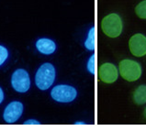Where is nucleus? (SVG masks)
Instances as JSON below:
<instances>
[{"label":"nucleus","mask_w":146,"mask_h":131,"mask_svg":"<svg viewBox=\"0 0 146 131\" xmlns=\"http://www.w3.org/2000/svg\"><path fill=\"white\" fill-rule=\"evenodd\" d=\"M132 98L134 103L138 105H143L146 104V85L141 84L136 88L133 92Z\"/></svg>","instance_id":"9d476101"},{"label":"nucleus","mask_w":146,"mask_h":131,"mask_svg":"<svg viewBox=\"0 0 146 131\" xmlns=\"http://www.w3.org/2000/svg\"><path fill=\"white\" fill-rule=\"evenodd\" d=\"M40 123L39 121L34 120V119H29L24 122V125H40Z\"/></svg>","instance_id":"2eb2a0df"},{"label":"nucleus","mask_w":146,"mask_h":131,"mask_svg":"<svg viewBox=\"0 0 146 131\" xmlns=\"http://www.w3.org/2000/svg\"><path fill=\"white\" fill-rule=\"evenodd\" d=\"M11 85L19 93H26L31 87V79L28 71L24 69L16 70L11 76Z\"/></svg>","instance_id":"39448f33"},{"label":"nucleus","mask_w":146,"mask_h":131,"mask_svg":"<svg viewBox=\"0 0 146 131\" xmlns=\"http://www.w3.org/2000/svg\"><path fill=\"white\" fill-rule=\"evenodd\" d=\"M101 28L106 36L112 39L118 38L122 32V19L116 13L108 15L101 21Z\"/></svg>","instance_id":"f03ea898"},{"label":"nucleus","mask_w":146,"mask_h":131,"mask_svg":"<svg viewBox=\"0 0 146 131\" xmlns=\"http://www.w3.org/2000/svg\"><path fill=\"white\" fill-rule=\"evenodd\" d=\"M36 48L40 53L45 55H50L53 53L56 50V44L53 40L47 39V38H41L36 42Z\"/></svg>","instance_id":"1a4fd4ad"},{"label":"nucleus","mask_w":146,"mask_h":131,"mask_svg":"<svg viewBox=\"0 0 146 131\" xmlns=\"http://www.w3.org/2000/svg\"><path fill=\"white\" fill-rule=\"evenodd\" d=\"M135 13L140 19H146V0L140 2L135 7Z\"/></svg>","instance_id":"f8f14e48"},{"label":"nucleus","mask_w":146,"mask_h":131,"mask_svg":"<svg viewBox=\"0 0 146 131\" xmlns=\"http://www.w3.org/2000/svg\"><path fill=\"white\" fill-rule=\"evenodd\" d=\"M129 48L133 56L143 57L146 55V36L141 33L133 35L129 40Z\"/></svg>","instance_id":"423d86ee"},{"label":"nucleus","mask_w":146,"mask_h":131,"mask_svg":"<svg viewBox=\"0 0 146 131\" xmlns=\"http://www.w3.org/2000/svg\"><path fill=\"white\" fill-rule=\"evenodd\" d=\"M143 116H144V117L146 118V107L144 108V111H143Z\"/></svg>","instance_id":"a211bd4d"},{"label":"nucleus","mask_w":146,"mask_h":131,"mask_svg":"<svg viewBox=\"0 0 146 131\" xmlns=\"http://www.w3.org/2000/svg\"><path fill=\"white\" fill-rule=\"evenodd\" d=\"M55 80V68L52 63H43L38 69L35 75V83L40 90H47L52 85Z\"/></svg>","instance_id":"f257e3e1"},{"label":"nucleus","mask_w":146,"mask_h":131,"mask_svg":"<svg viewBox=\"0 0 146 131\" xmlns=\"http://www.w3.org/2000/svg\"><path fill=\"white\" fill-rule=\"evenodd\" d=\"M51 96L59 103H70L76 98L77 91L74 87L67 84H59L52 88Z\"/></svg>","instance_id":"20e7f679"},{"label":"nucleus","mask_w":146,"mask_h":131,"mask_svg":"<svg viewBox=\"0 0 146 131\" xmlns=\"http://www.w3.org/2000/svg\"><path fill=\"white\" fill-rule=\"evenodd\" d=\"M3 100H4V92L2 90V88L0 87V104L3 102Z\"/></svg>","instance_id":"dca6fc26"},{"label":"nucleus","mask_w":146,"mask_h":131,"mask_svg":"<svg viewBox=\"0 0 146 131\" xmlns=\"http://www.w3.org/2000/svg\"><path fill=\"white\" fill-rule=\"evenodd\" d=\"M74 124H76V125H84L86 123H84V122H76Z\"/></svg>","instance_id":"f3484780"},{"label":"nucleus","mask_w":146,"mask_h":131,"mask_svg":"<svg viewBox=\"0 0 146 131\" xmlns=\"http://www.w3.org/2000/svg\"><path fill=\"white\" fill-rule=\"evenodd\" d=\"M85 47L88 50H95V28L92 27L89 29L88 35L85 41Z\"/></svg>","instance_id":"9b49d317"},{"label":"nucleus","mask_w":146,"mask_h":131,"mask_svg":"<svg viewBox=\"0 0 146 131\" xmlns=\"http://www.w3.org/2000/svg\"><path fill=\"white\" fill-rule=\"evenodd\" d=\"M8 57V50L6 47L0 45V66L7 61Z\"/></svg>","instance_id":"ddd939ff"},{"label":"nucleus","mask_w":146,"mask_h":131,"mask_svg":"<svg viewBox=\"0 0 146 131\" xmlns=\"http://www.w3.org/2000/svg\"><path fill=\"white\" fill-rule=\"evenodd\" d=\"M119 71L120 76L127 82H135L141 76V64L130 59H125L119 62Z\"/></svg>","instance_id":"7ed1b4c3"},{"label":"nucleus","mask_w":146,"mask_h":131,"mask_svg":"<svg viewBox=\"0 0 146 131\" xmlns=\"http://www.w3.org/2000/svg\"><path fill=\"white\" fill-rule=\"evenodd\" d=\"M98 77L100 81L105 83H113L119 77L118 68L112 63H104L99 67Z\"/></svg>","instance_id":"6e6552de"},{"label":"nucleus","mask_w":146,"mask_h":131,"mask_svg":"<svg viewBox=\"0 0 146 131\" xmlns=\"http://www.w3.org/2000/svg\"><path fill=\"white\" fill-rule=\"evenodd\" d=\"M23 113V105L19 101H13L7 105L4 110L3 118L7 124H13L17 122Z\"/></svg>","instance_id":"0eeeda50"},{"label":"nucleus","mask_w":146,"mask_h":131,"mask_svg":"<svg viewBox=\"0 0 146 131\" xmlns=\"http://www.w3.org/2000/svg\"><path fill=\"white\" fill-rule=\"evenodd\" d=\"M87 70L91 74H95V54H92L87 62Z\"/></svg>","instance_id":"4468645a"}]
</instances>
